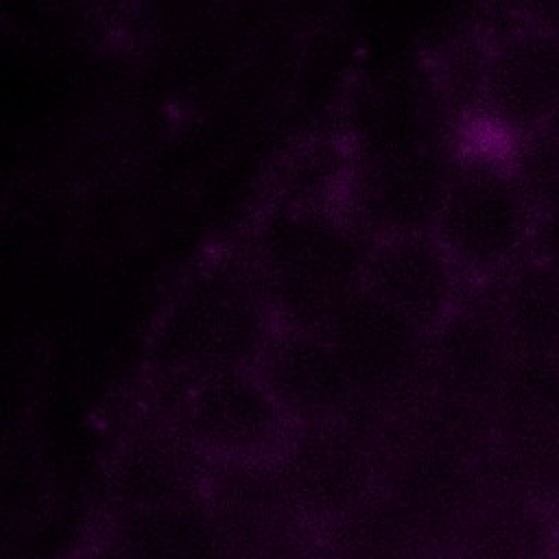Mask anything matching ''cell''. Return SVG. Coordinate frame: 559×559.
I'll return each mask as SVG.
<instances>
[{
	"instance_id": "cell-1",
	"label": "cell",
	"mask_w": 559,
	"mask_h": 559,
	"mask_svg": "<svg viewBox=\"0 0 559 559\" xmlns=\"http://www.w3.org/2000/svg\"><path fill=\"white\" fill-rule=\"evenodd\" d=\"M275 321L238 227L201 245L175 273L144 338L142 371L201 378L253 371Z\"/></svg>"
},
{
	"instance_id": "cell-2",
	"label": "cell",
	"mask_w": 559,
	"mask_h": 559,
	"mask_svg": "<svg viewBox=\"0 0 559 559\" xmlns=\"http://www.w3.org/2000/svg\"><path fill=\"white\" fill-rule=\"evenodd\" d=\"M240 229L275 328L321 330L362 288L376 238L362 210L251 201Z\"/></svg>"
},
{
	"instance_id": "cell-3",
	"label": "cell",
	"mask_w": 559,
	"mask_h": 559,
	"mask_svg": "<svg viewBox=\"0 0 559 559\" xmlns=\"http://www.w3.org/2000/svg\"><path fill=\"white\" fill-rule=\"evenodd\" d=\"M539 212L518 179L507 146L456 133L428 227L474 284L483 286L533 255Z\"/></svg>"
},
{
	"instance_id": "cell-4",
	"label": "cell",
	"mask_w": 559,
	"mask_h": 559,
	"mask_svg": "<svg viewBox=\"0 0 559 559\" xmlns=\"http://www.w3.org/2000/svg\"><path fill=\"white\" fill-rule=\"evenodd\" d=\"M138 404L170 419L212 461L273 456L293 428L249 369L201 378L142 371Z\"/></svg>"
},
{
	"instance_id": "cell-5",
	"label": "cell",
	"mask_w": 559,
	"mask_h": 559,
	"mask_svg": "<svg viewBox=\"0 0 559 559\" xmlns=\"http://www.w3.org/2000/svg\"><path fill=\"white\" fill-rule=\"evenodd\" d=\"M382 411L360 400L341 419L297 424L273 454L293 502L317 531L378 491Z\"/></svg>"
},
{
	"instance_id": "cell-6",
	"label": "cell",
	"mask_w": 559,
	"mask_h": 559,
	"mask_svg": "<svg viewBox=\"0 0 559 559\" xmlns=\"http://www.w3.org/2000/svg\"><path fill=\"white\" fill-rule=\"evenodd\" d=\"M205 500L236 559H317L319 531L293 502L275 456L214 461Z\"/></svg>"
},
{
	"instance_id": "cell-7",
	"label": "cell",
	"mask_w": 559,
	"mask_h": 559,
	"mask_svg": "<svg viewBox=\"0 0 559 559\" xmlns=\"http://www.w3.org/2000/svg\"><path fill=\"white\" fill-rule=\"evenodd\" d=\"M212 465L181 428L135 404L105 467V515L205 496Z\"/></svg>"
},
{
	"instance_id": "cell-8",
	"label": "cell",
	"mask_w": 559,
	"mask_h": 559,
	"mask_svg": "<svg viewBox=\"0 0 559 559\" xmlns=\"http://www.w3.org/2000/svg\"><path fill=\"white\" fill-rule=\"evenodd\" d=\"M472 288L430 227L408 225L376 234L362 290L421 334L437 330Z\"/></svg>"
},
{
	"instance_id": "cell-9",
	"label": "cell",
	"mask_w": 559,
	"mask_h": 559,
	"mask_svg": "<svg viewBox=\"0 0 559 559\" xmlns=\"http://www.w3.org/2000/svg\"><path fill=\"white\" fill-rule=\"evenodd\" d=\"M321 332L362 400L389 406L421 384L426 334L367 290L345 301Z\"/></svg>"
},
{
	"instance_id": "cell-10",
	"label": "cell",
	"mask_w": 559,
	"mask_h": 559,
	"mask_svg": "<svg viewBox=\"0 0 559 559\" xmlns=\"http://www.w3.org/2000/svg\"><path fill=\"white\" fill-rule=\"evenodd\" d=\"M253 371L293 426L341 419L362 400L321 330L275 328Z\"/></svg>"
},
{
	"instance_id": "cell-11",
	"label": "cell",
	"mask_w": 559,
	"mask_h": 559,
	"mask_svg": "<svg viewBox=\"0 0 559 559\" xmlns=\"http://www.w3.org/2000/svg\"><path fill=\"white\" fill-rule=\"evenodd\" d=\"M378 489L428 542L435 559L456 535L465 498V461L426 448L380 452Z\"/></svg>"
},
{
	"instance_id": "cell-12",
	"label": "cell",
	"mask_w": 559,
	"mask_h": 559,
	"mask_svg": "<svg viewBox=\"0 0 559 559\" xmlns=\"http://www.w3.org/2000/svg\"><path fill=\"white\" fill-rule=\"evenodd\" d=\"M105 544L122 559H236L205 496L105 515Z\"/></svg>"
},
{
	"instance_id": "cell-13",
	"label": "cell",
	"mask_w": 559,
	"mask_h": 559,
	"mask_svg": "<svg viewBox=\"0 0 559 559\" xmlns=\"http://www.w3.org/2000/svg\"><path fill=\"white\" fill-rule=\"evenodd\" d=\"M509 343L507 330L483 286H474L452 314L426 336L421 384L465 397Z\"/></svg>"
},
{
	"instance_id": "cell-14",
	"label": "cell",
	"mask_w": 559,
	"mask_h": 559,
	"mask_svg": "<svg viewBox=\"0 0 559 559\" xmlns=\"http://www.w3.org/2000/svg\"><path fill=\"white\" fill-rule=\"evenodd\" d=\"M317 559H435L428 542L378 489L319 531Z\"/></svg>"
},
{
	"instance_id": "cell-15",
	"label": "cell",
	"mask_w": 559,
	"mask_h": 559,
	"mask_svg": "<svg viewBox=\"0 0 559 559\" xmlns=\"http://www.w3.org/2000/svg\"><path fill=\"white\" fill-rule=\"evenodd\" d=\"M483 288L509 341L559 330V275L533 255Z\"/></svg>"
},
{
	"instance_id": "cell-16",
	"label": "cell",
	"mask_w": 559,
	"mask_h": 559,
	"mask_svg": "<svg viewBox=\"0 0 559 559\" xmlns=\"http://www.w3.org/2000/svg\"><path fill=\"white\" fill-rule=\"evenodd\" d=\"M507 153L537 212L559 210V129H539L509 144Z\"/></svg>"
},
{
	"instance_id": "cell-17",
	"label": "cell",
	"mask_w": 559,
	"mask_h": 559,
	"mask_svg": "<svg viewBox=\"0 0 559 559\" xmlns=\"http://www.w3.org/2000/svg\"><path fill=\"white\" fill-rule=\"evenodd\" d=\"M533 258L559 275V210L539 214Z\"/></svg>"
},
{
	"instance_id": "cell-18",
	"label": "cell",
	"mask_w": 559,
	"mask_h": 559,
	"mask_svg": "<svg viewBox=\"0 0 559 559\" xmlns=\"http://www.w3.org/2000/svg\"><path fill=\"white\" fill-rule=\"evenodd\" d=\"M90 559H122L116 550H111L107 544H103Z\"/></svg>"
},
{
	"instance_id": "cell-19",
	"label": "cell",
	"mask_w": 559,
	"mask_h": 559,
	"mask_svg": "<svg viewBox=\"0 0 559 559\" xmlns=\"http://www.w3.org/2000/svg\"><path fill=\"white\" fill-rule=\"evenodd\" d=\"M548 127H555V129H559V111H557V116H555V120L548 124Z\"/></svg>"
}]
</instances>
